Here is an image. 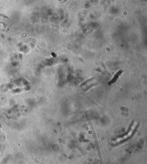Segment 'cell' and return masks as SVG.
I'll return each instance as SVG.
<instances>
[{
  "label": "cell",
  "mask_w": 147,
  "mask_h": 164,
  "mask_svg": "<svg viewBox=\"0 0 147 164\" xmlns=\"http://www.w3.org/2000/svg\"><path fill=\"white\" fill-rule=\"evenodd\" d=\"M135 127H136L135 124L133 125V126L132 127L131 129H130V131L128 132V134H126V135H125V136H124V137H121V138H120L117 139L116 140L115 143H118V142H120L121 141V140H124V139H125L128 138L130 137V136H131L133 132V131H134V128H135Z\"/></svg>",
  "instance_id": "obj_1"
},
{
  "label": "cell",
  "mask_w": 147,
  "mask_h": 164,
  "mask_svg": "<svg viewBox=\"0 0 147 164\" xmlns=\"http://www.w3.org/2000/svg\"><path fill=\"white\" fill-rule=\"evenodd\" d=\"M122 72H122V71H119V72L118 73H116V74L115 75V76L114 77V78L112 80H111V82H110V84H111V83H113L115 82L116 81V80H117V79L118 78V77H120V75H121V73Z\"/></svg>",
  "instance_id": "obj_2"
}]
</instances>
